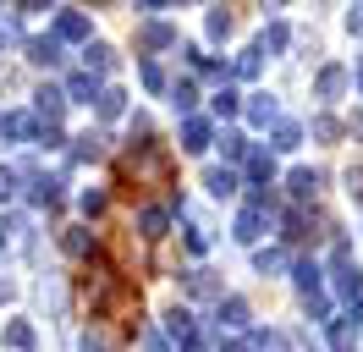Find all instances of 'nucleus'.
<instances>
[{"mask_svg": "<svg viewBox=\"0 0 363 352\" xmlns=\"http://www.w3.org/2000/svg\"><path fill=\"white\" fill-rule=\"evenodd\" d=\"M204 187H209V198H231L237 193V171H231V165H215V171H204Z\"/></svg>", "mask_w": 363, "mask_h": 352, "instance_id": "nucleus-13", "label": "nucleus"}, {"mask_svg": "<svg viewBox=\"0 0 363 352\" xmlns=\"http://www.w3.org/2000/svg\"><path fill=\"white\" fill-rule=\"evenodd\" d=\"M248 176H253V187L264 193V187H270V176H275V160H270L264 149H253V154H248Z\"/></svg>", "mask_w": 363, "mask_h": 352, "instance_id": "nucleus-16", "label": "nucleus"}, {"mask_svg": "<svg viewBox=\"0 0 363 352\" xmlns=\"http://www.w3.org/2000/svg\"><path fill=\"white\" fill-rule=\"evenodd\" d=\"M297 143H303V127H297V121H275V143H270V149H281V154H292Z\"/></svg>", "mask_w": 363, "mask_h": 352, "instance_id": "nucleus-24", "label": "nucleus"}, {"mask_svg": "<svg viewBox=\"0 0 363 352\" xmlns=\"http://www.w3.org/2000/svg\"><path fill=\"white\" fill-rule=\"evenodd\" d=\"M143 44H149V50H165V44H177V28H171V22H149V28H143Z\"/></svg>", "mask_w": 363, "mask_h": 352, "instance_id": "nucleus-26", "label": "nucleus"}, {"mask_svg": "<svg viewBox=\"0 0 363 352\" xmlns=\"http://www.w3.org/2000/svg\"><path fill=\"white\" fill-rule=\"evenodd\" d=\"M121 110H127V94H121V88H99V116H105V121H116Z\"/></svg>", "mask_w": 363, "mask_h": 352, "instance_id": "nucleus-27", "label": "nucleus"}, {"mask_svg": "<svg viewBox=\"0 0 363 352\" xmlns=\"http://www.w3.org/2000/svg\"><path fill=\"white\" fill-rule=\"evenodd\" d=\"M165 330L177 336L182 347H193V341H199V319H193L187 308H171V314H165Z\"/></svg>", "mask_w": 363, "mask_h": 352, "instance_id": "nucleus-9", "label": "nucleus"}, {"mask_svg": "<svg viewBox=\"0 0 363 352\" xmlns=\"http://www.w3.org/2000/svg\"><path fill=\"white\" fill-rule=\"evenodd\" d=\"M17 187H23V171L0 165V204H11V198H17Z\"/></svg>", "mask_w": 363, "mask_h": 352, "instance_id": "nucleus-34", "label": "nucleus"}, {"mask_svg": "<svg viewBox=\"0 0 363 352\" xmlns=\"http://www.w3.org/2000/svg\"><path fill=\"white\" fill-rule=\"evenodd\" d=\"M220 154H226L231 165H237V160H248V138H242V132H226V138H220Z\"/></svg>", "mask_w": 363, "mask_h": 352, "instance_id": "nucleus-33", "label": "nucleus"}, {"mask_svg": "<svg viewBox=\"0 0 363 352\" xmlns=\"http://www.w3.org/2000/svg\"><path fill=\"white\" fill-rule=\"evenodd\" d=\"M204 28H209V39H226V33H231V28H237V22H231V11H226V6H215Z\"/></svg>", "mask_w": 363, "mask_h": 352, "instance_id": "nucleus-32", "label": "nucleus"}, {"mask_svg": "<svg viewBox=\"0 0 363 352\" xmlns=\"http://www.w3.org/2000/svg\"><path fill=\"white\" fill-rule=\"evenodd\" d=\"M171 105H177L182 116H193V105H199V88L187 83V77H182V83H171Z\"/></svg>", "mask_w": 363, "mask_h": 352, "instance_id": "nucleus-28", "label": "nucleus"}, {"mask_svg": "<svg viewBox=\"0 0 363 352\" xmlns=\"http://www.w3.org/2000/svg\"><path fill=\"white\" fill-rule=\"evenodd\" d=\"M83 215H105V193H99V187L83 193Z\"/></svg>", "mask_w": 363, "mask_h": 352, "instance_id": "nucleus-40", "label": "nucleus"}, {"mask_svg": "<svg viewBox=\"0 0 363 352\" xmlns=\"http://www.w3.org/2000/svg\"><path fill=\"white\" fill-rule=\"evenodd\" d=\"M253 347L259 352H292V336L286 330H253Z\"/></svg>", "mask_w": 363, "mask_h": 352, "instance_id": "nucleus-20", "label": "nucleus"}, {"mask_svg": "<svg viewBox=\"0 0 363 352\" xmlns=\"http://www.w3.org/2000/svg\"><path fill=\"white\" fill-rule=\"evenodd\" d=\"M303 303H308V319H319V325H325V314H330V297H325V292H314V297H303Z\"/></svg>", "mask_w": 363, "mask_h": 352, "instance_id": "nucleus-39", "label": "nucleus"}, {"mask_svg": "<svg viewBox=\"0 0 363 352\" xmlns=\"http://www.w3.org/2000/svg\"><path fill=\"white\" fill-rule=\"evenodd\" d=\"M83 55H89V72H116V50L111 44H89Z\"/></svg>", "mask_w": 363, "mask_h": 352, "instance_id": "nucleus-29", "label": "nucleus"}, {"mask_svg": "<svg viewBox=\"0 0 363 352\" xmlns=\"http://www.w3.org/2000/svg\"><path fill=\"white\" fill-rule=\"evenodd\" d=\"M6 297H11V281H0V303H6Z\"/></svg>", "mask_w": 363, "mask_h": 352, "instance_id": "nucleus-46", "label": "nucleus"}, {"mask_svg": "<svg viewBox=\"0 0 363 352\" xmlns=\"http://www.w3.org/2000/svg\"><path fill=\"white\" fill-rule=\"evenodd\" d=\"M67 94V105H94L99 99V83H94V72H72V83L61 88Z\"/></svg>", "mask_w": 363, "mask_h": 352, "instance_id": "nucleus-7", "label": "nucleus"}, {"mask_svg": "<svg viewBox=\"0 0 363 352\" xmlns=\"http://www.w3.org/2000/svg\"><path fill=\"white\" fill-rule=\"evenodd\" d=\"M286 187H292V198H303V204H308V198H314L319 187H325V176H319L314 165H297V171L286 176Z\"/></svg>", "mask_w": 363, "mask_h": 352, "instance_id": "nucleus-8", "label": "nucleus"}, {"mask_svg": "<svg viewBox=\"0 0 363 352\" xmlns=\"http://www.w3.org/2000/svg\"><path fill=\"white\" fill-rule=\"evenodd\" d=\"M325 325H330V347L336 352H358V330L347 325V319H325Z\"/></svg>", "mask_w": 363, "mask_h": 352, "instance_id": "nucleus-19", "label": "nucleus"}, {"mask_svg": "<svg viewBox=\"0 0 363 352\" xmlns=\"http://www.w3.org/2000/svg\"><path fill=\"white\" fill-rule=\"evenodd\" d=\"M215 319H220V330H242L248 325V303H242V297H220Z\"/></svg>", "mask_w": 363, "mask_h": 352, "instance_id": "nucleus-12", "label": "nucleus"}, {"mask_svg": "<svg viewBox=\"0 0 363 352\" xmlns=\"http://www.w3.org/2000/svg\"><path fill=\"white\" fill-rule=\"evenodd\" d=\"M28 231H33L28 215H6V220H0V253H23V248H28Z\"/></svg>", "mask_w": 363, "mask_h": 352, "instance_id": "nucleus-5", "label": "nucleus"}, {"mask_svg": "<svg viewBox=\"0 0 363 352\" xmlns=\"http://www.w3.org/2000/svg\"><path fill=\"white\" fill-rule=\"evenodd\" d=\"M0 44H6V28H0Z\"/></svg>", "mask_w": 363, "mask_h": 352, "instance_id": "nucleus-49", "label": "nucleus"}, {"mask_svg": "<svg viewBox=\"0 0 363 352\" xmlns=\"http://www.w3.org/2000/svg\"><path fill=\"white\" fill-rule=\"evenodd\" d=\"M165 226H171L165 209H138V231H143V237H165Z\"/></svg>", "mask_w": 363, "mask_h": 352, "instance_id": "nucleus-21", "label": "nucleus"}, {"mask_svg": "<svg viewBox=\"0 0 363 352\" xmlns=\"http://www.w3.org/2000/svg\"><path fill=\"white\" fill-rule=\"evenodd\" d=\"M220 352H248V347H242V341H226V347H220Z\"/></svg>", "mask_w": 363, "mask_h": 352, "instance_id": "nucleus-45", "label": "nucleus"}, {"mask_svg": "<svg viewBox=\"0 0 363 352\" xmlns=\"http://www.w3.org/2000/svg\"><path fill=\"white\" fill-rule=\"evenodd\" d=\"M314 138H325V143L341 138V121H336V116H314Z\"/></svg>", "mask_w": 363, "mask_h": 352, "instance_id": "nucleus-38", "label": "nucleus"}, {"mask_svg": "<svg viewBox=\"0 0 363 352\" xmlns=\"http://www.w3.org/2000/svg\"><path fill=\"white\" fill-rule=\"evenodd\" d=\"M341 88H347V72H341V66H319V77H314V94H319V99H336Z\"/></svg>", "mask_w": 363, "mask_h": 352, "instance_id": "nucleus-14", "label": "nucleus"}, {"mask_svg": "<svg viewBox=\"0 0 363 352\" xmlns=\"http://www.w3.org/2000/svg\"><path fill=\"white\" fill-rule=\"evenodd\" d=\"M182 149H187V154H204L209 149V121L187 116V121H182Z\"/></svg>", "mask_w": 363, "mask_h": 352, "instance_id": "nucleus-11", "label": "nucleus"}, {"mask_svg": "<svg viewBox=\"0 0 363 352\" xmlns=\"http://www.w3.org/2000/svg\"><path fill=\"white\" fill-rule=\"evenodd\" d=\"M138 72H143V88H149V94H165V72H160L155 61H143Z\"/></svg>", "mask_w": 363, "mask_h": 352, "instance_id": "nucleus-36", "label": "nucleus"}, {"mask_svg": "<svg viewBox=\"0 0 363 352\" xmlns=\"http://www.w3.org/2000/svg\"><path fill=\"white\" fill-rule=\"evenodd\" d=\"M248 121H253V127H275V121H281L275 94H253V99H248Z\"/></svg>", "mask_w": 363, "mask_h": 352, "instance_id": "nucleus-10", "label": "nucleus"}, {"mask_svg": "<svg viewBox=\"0 0 363 352\" xmlns=\"http://www.w3.org/2000/svg\"><path fill=\"white\" fill-rule=\"evenodd\" d=\"M358 94H363V61H358Z\"/></svg>", "mask_w": 363, "mask_h": 352, "instance_id": "nucleus-48", "label": "nucleus"}, {"mask_svg": "<svg viewBox=\"0 0 363 352\" xmlns=\"http://www.w3.org/2000/svg\"><path fill=\"white\" fill-rule=\"evenodd\" d=\"M143 352H165V341H160L155 330H143Z\"/></svg>", "mask_w": 363, "mask_h": 352, "instance_id": "nucleus-43", "label": "nucleus"}, {"mask_svg": "<svg viewBox=\"0 0 363 352\" xmlns=\"http://www.w3.org/2000/svg\"><path fill=\"white\" fill-rule=\"evenodd\" d=\"M187 292H193V297H220V281H215V270H193V275H187Z\"/></svg>", "mask_w": 363, "mask_h": 352, "instance_id": "nucleus-23", "label": "nucleus"}, {"mask_svg": "<svg viewBox=\"0 0 363 352\" xmlns=\"http://www.w3.org/2000/svg\"><path fill=\"white\" fill-rule=\"evenodd\" d=\"M28 61L33 66H55L61 61V44L55 39H28Z\"/></svg>", "mask_w": 363, "mask_h": 352, "instance_id": "nucleus-18", "label": "nucleus"}, {"mask_svg": "<svg viewBox=\"0 0 363 352\" xmlns=\"http://www.w3.org/2000/svg\"><path fill=\"white\" fill-rule=\"evenodd\" d=\"M0 138H11V143H33V138H39L33 110H6V116H0Z\"/></svg>", "mask_w": 363, "mask_h": 352, "instance_id": "nucleus-3", "label": "nucleus"}, {"mask_svg": "<svg viewBox=\"0 0 363 352\" xmlns=\"http://www.w3.org/2000/svg\"><path fill=\"white\" fill-rule=\"evenodd\" d=\"M61 248H67V253H77V259H89V253H94V237L83 231V226H67V237H61Z\"/></svg>", "mask_w": 363, "mask_h": 352, "instance_id": "nucleus-25", "label": "nucleus"}, {"mask_svg": "<svg viewBox=\"0 0 363 352\" xmlns=\"http://www.w3.org/2000/svg\"><path fill=\"white\" fill-rule=\"evenodd\" d=\"M347 193H352V204H363V165L347 171Z\"/></svg>", "mask_w": 363, "mask_h": 352, "instance_id": "nucleus-41", "label": "nucleus"}, {"mask_svg": "<svg viewBox=\"0 0 363 352\" xmlns=\"http://www.w3.org/2000/svg\"><path fill=\"white\" fill-rule=\"evenodd\" d=\"M61 39H94V22L83 11H55V44Z\"/></svg>", "mask_w": 363, "mask_h": 352, "instance_id": "nucleus-6", "label": "nucleus"}, {"mask_svg": "<svg viewBox=\"0 0 363 352\" xmlns=\"http://www.w3.org/2000/svg\"><path fill=\"white\" fill-rule=\"evenodd\" d=\"M292 275H297V286H303V297H314V292H319V264L314 259H303Z\"/></svg>", "mask_w": 363, "mask_h": 352, "instance_id": "nucleus-31", "label": "nucleus"}, {"mask_svg": "<svg viewBox=\"0 0 363 352\" xmlns=\"http://www.w3.org/2000/svg\"><path fill=\"white\" fill-rule=\"evenodd\" d=\"M286 44H292V28H286V22H270V28H264V39L253 44V50H259V55H264V50H270V55H281Z\"/></svg>", "mask_w": 363, "mask_h": 352, "instance_id": "nucleus-15", "label": "nucleus"}, {"mask_svg": "<svg viewBox=\"0 0 363 352\" xmlns=\"http://www.w3.org/2000/svg\"><path fill=\"white\" fill-rule=\"evenodd\" d=\"M336 292H341L352 308H363V270L347 259V242H336Z\"/></svg>", "mask_w": 363, "mask_h": 352, "instance_id": "nucleus-1", "label": "nucleus"}, {"mask_svg": "<svg viewBox=\"0 0 363 352\" xmlns=\"http://www.w3.org/2000/svg\"><path fill=\"white\" fill-rule=\"evenodd\" d=\"M6 347H17V352H33V347H39L33 325H28V319H11V325H6Z\"/></svg>", "mask_w": 363, "mask_h": 352, "instance_id": "nucleus-17", "label": "nucleus"}, {"mask_svg": "<svg viewBox=\"0 0 363 352\" xmlns=\"http://www.w3.org/2000/svg\"><path fill=\"white\" fill-rule=\"evenodd\" d=\"M83 352H105V341H99V336H83Z\"/></svg>", "mask_w": 363, "mask_h": 352, "instance_id": "nucleus-44", "label": "nucleus"}, {"mask_svg": "<svg viewBox=\"0 0 363 352\" xmlns=\"http://www.w3.org/2000/svg\"><path fill=\"white\" fill-rule=\"evenodd\" d=\"M352 132H358V138H363V116H358V121H352Z\"/></svg>", "mask_w": 363, "mask_h": 352, "instance_id": "nucleus-47", "label": "nucleus"}, {"mask_svg": "<svg viewBox=\"0 0 363 352\" xmlns=\"http://www.w3.org/2000/svg\"><path fill=\"white\" fill-rule=\"evenodd\" d=\"M253 270H259V275H281V270H286V253H281V248H259V253H253Z\"/></svg>", "mask_w": 363, "mask_h": 352, "instance_id": "nucleus-22", "label": "nucleus"}, {"mask_svg": "<svg viewBox=\"0 0 363 352\" xmlns=\"http://www.w3.org/2000/svg\"><path fill=\"white\" fill-rule=\"evenodd\" d=\"M99 154H105V138H99V132H83V138H77V160H99Z\"/></svg>", "mask_w": 363, "mask_h": 352, "instance_id": "nucleus-35", "label": "nucleus"}, {"mask_svg": "<svg viewBox=\"0 0 363 352\" xmlns=\"http://www.w3.org/2000/svg\"><path fill=\"white\" fill-rule=\"evenodd\" d=\"M33 99H39V105H33V121H50V132H55V121L67 116V94H61V88H39Z\"/></svg>", "mask_w": 363, "mask_h": 352, "instance_id": "nucleus-4", "label": "nucleus"}, {"mask_svg": "<svg viewBox=\"0 0 363 352\" xmlns=\"http://www.w3.org/2000/svg\"><path fill=\"white\" fill-rule=\"evenodd\" d=\"M209 105H215V116H237V110H242V94H237V88H220V94H215V99H209Z\"/></svg>", "mask_w": 363, "mask_h": 352, "instance_id": "nucleus-30", "label": "nucleus"}, {"mask_svg": "<svg viewBox=\"0 0 363 352\" xmlns=\"http://www.w3.org/2000/svg\"><path fill=\"white\" fill-rule=\"evenodd\" d=\"M264 226H270V209H264V204H248V209H242V215H237V226H231V237L237 242H259L264 237Z\"/></svg>", "mask_w": 363, "mask_h": 352, "instance_id": "nucleus-2", "label": "nucleus"}, {"mask_svg": "<svg viewBox=\"0 0 363 352\" xmlns=\"http://www.w3.org/2000/svg\"><path fill=\"white\" fill-rule=\"evenodd\" d=\"M347 33H352V39H363V6H352V11H347Z\"/></svg>", "mask_w": 363, "mask_h": 352, "instance_id": "nucleus-42", "label": "nucleus"}, {"mask_svg": "<svg viewBox=\"0 0 363 352\" xmlns=\"http://www.w3.org/2000/svg\"><path fill=\"white\" fill-rule=\"evenodd\" d=\"M259 61H264V55H259V50H242V55H237V77H253V72H259Z\"/></svg>", "mask_w": 363, "mask_h": 352, "instance_id": "nucleus-37", "label": "nucleus"}]
</instances>
